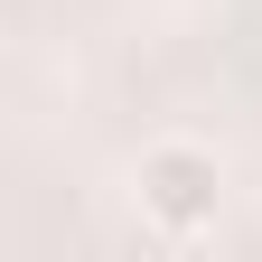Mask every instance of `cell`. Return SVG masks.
I'll list each match as a JSON object with an SVG mask.
<instances>
[{"mask_svg": "<svg viewBox=\"0 0 262 262\" xmlns=\"http://www.w3.org/2000/svg\"><path fill=\"white\" fill-rule=\"evenodd\" d=\"M131 196H141V225H150L159 244H196V234H215L225 159L206 141H150L141 169H131Z\"/></svg>", "mask_w": 262, "mask_h": 262, "instance_id": "1", "label": "cell"}]
</instances>
